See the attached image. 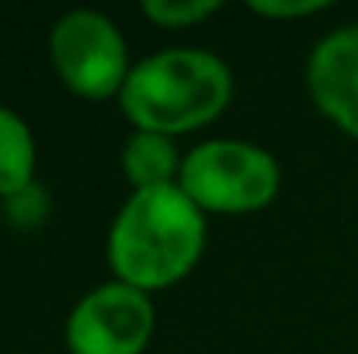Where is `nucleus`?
I'll use <instances>...</instances> for the list:
<instances>
[{
	"instance_id": "nucleus-1",
	"label": "nucleus",
	"mask_w": 358,
	"mask_h": 354,
	"mask_svg": "<svg viewBox=\"0 0 358 354\" xmlns=\"http://www.w3.org/2000/svg\"><path fill=\"white\" fill-rule=\"evenodd\" d=\"M206 212L174 184L132 191L105 239L112 278L146 295L185 281L206 253Z\"/></svg>"
},
{
	"instance_id": "nucleus-7",
	"label": "nucleus",
	"mask_w": 358,
	"mask_h": 354,
	"mask_svg": "<svg viewBox=\"0 0 358 354\" xmlns=\"http://www.w3.org/2000/svg\"><path fill=\"white\" fill-rule=\"evenodd\" d=\"M119 163L132 191H157V188H174L178 184L185 153H178L171 135L132 128L129 139L122 142Z\"/></svg>"
},
{
	"instance_id": "nucleus-2",
	"label": "nucleus",
	"mask_w": 358,
	"mask_h": 354,
	"mask_svg": "<svg viewBox=\"0 0 358 354\" xmlns=\"http://www.w3.org/2000/svg\"><path fill=\"white\" fill-rule=\"evenodd\" d=\"M234 101V73L209 49H160L139 63L119 94V112L139 132L188 135L213 125Z\"/></svg>"
},
{
	"instance_id": "nucleus-4",
	"label": "nucleus",
	"mask_w": 358,
	"mask_h": 354,
	"mask_svg": "<svg viewBox=\"0 0 358 354\" xmlns=\"http://www.w3.org/2000/svg\"><path fill=\"white\" fill-rule=\"evenodd\" d=\"M49 63L59 84L84 101H119L132 73L119 24L101 10H66L49 31Z\"/></svg>"
},
{
	"instance_id": "nucleus-6",
	"label": "nucleus",
	"mask_w": 358,
	"mask_h": 354,
	"mask_svg": "<svg viewBox=\"0 0 358 354\" xmlns=\"http://www.w3.org/2000/svg\"><path fill=\"white\" fill-rule=\"evenodd\" d=\"M306 91L331 125L358 139V24H345L313 45Z\"/></svg>"
},
{
	"instance_id": "nucleus-3",
	"label": "nucleus",
	"mask_w": 358,
	"mask_h": 354,
	"mask_svg": "<svg viewBox=\"0 0 358 354\" xmlns=\"http://www.w3.org/2000/svg\"><path fill=\"white\" fill-rule=\"evenodd\" d=\"M178 188L206 216H247L278 198V160L243 139H206L185 153Z\"/></svg>"
},
{
	"instance_id": "nucleus-8",
	"label": "nucleus",
	"mask_w": 358,
	"mask_h": 354,
	"mask_svg": "<svg viewBox=\"0 0 358 354\" xmlns=\"http://www.w3.org/2000/svg\"><path fill=\"white\" fill-rule=\"evenodd\" d=\"M35 135L14 108L0 105V198L24 195L35 181Z\"/></svg>"
},
{
	"instance_id": "nucleus-10",
	"label": "nucleus",
	"mask_w": 358,
	"mask_h": 354,
	"mask_svg": "<svg viewBox=\"0 0 358 354\" xmlns=\"http://www.w3.org/2000/svg\"><path fill=\"white\" fill-rule=\"evenodd\" d=\"M247 10L257 17H271V21H299V17L331 10V3L327 0H250Z\"/></svg>"
},
{
	"instance_id": "nucleus-5",
	"label": "nucleus",
	"mask_w": 358,
	"mask_h": 354,
	"mask_svg": "<svg viewBox=\"0 0 358 354\" xmlns=\"http://www.w3.org/2000/svg\"><path fill=\"white\" fill-rule=\"evenodd\" d=\"M153 327V299L112 278L77 299L63 337L70 354H143L150 348Z\"/></svg>"
},
{
	"instance_id": "nucleus-9",
	"label": "nucleus",
	"mask_w": 358,
	"mask_h": 354,
	"mask_svg": "<svg viewBox=\"0 0 358 354\" xmlns=\"http://www.w3.org/2000/svg\"><path fill=\"white\" fill-rule=\"evenodd\" d=\"M220 0H143L139 10L157 28H195L220 14Z\"/></svg>"
}]
</instances>
